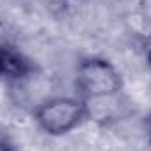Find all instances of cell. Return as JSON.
Instances as JSON below:
<instances>
[{"mask_svg": "<svg viewBox=\"0 0 151 151\" xmlns=\"http://www.w3.org/2000/svg\"><path fill=\"white\" fill-rule=\"evenodd\" d=\"M77 86L84 97V104L109 99L119 91V74L107 60L88 58L77 67Z\"/></svg>", "mask_w": 151, "mask_h": 151, "instance_id": "obj_1", "label": "cell"}, {"mask_svg": "<svg viewBox=\"0 0 151 151\" xmlns=\"http://www.w3.org/2000/svg\"><path fill=\"white\" fill-rule=\"evenodd\" d=\"M88 114L86 104L76 99H53L42 104L35 113L39 127L51 134L62 135L76 128Z\"/></svg>", "mask_w": 151, "mask_h": 151, "instance_id": "obj_2", "label": "cell"}, {"mask_svg": "<svg viewBox=\"0 0 151 151\" xmlns=\"http://www.w3.org/2000/svg\"><path fill=\"white\" fill-rule=\"evenodd\" d=\"M32 72V62L11 46H0V77L23 79Z\"/></svg>", "mask_w": 151, "mask_h": 151, "instance_id": "obj_3", "label": "cell"}, {"mask_svg": "<svg viewBox=\"0 0 151 151\" xmlns=\"http://www.w3.org/2000/svg\"><path fill=\"white\" fill-rule=\"evenodd\" d=\"M0 151H16V150H14V146H12L11 142L0 139Z\"/></svg>", "mask_w": 151, "mask_h": 151, "instance_id": "obj_5", "label": "cell"}, {"mask_svg": "<svg viewBox=\"0 0 151 151\" xmlns=\"http://www.w3.org/2000/svg\"><path fill=\"white\" fill-rule=\"evenodd\" d=\"M144 130H146V135L150 137V141H151V114H148L146 119H144Z\"/></svg>", "mask_w": 151, "mask_h": 151, "instance_id": "obj_4", "label": "cell"}, {"mask_svg": "<svg viewBox=\"0 0 151 151\" xmlns=\"http://www.w3.org/2000/svg\"><path fill=\"white\" fill-rule=\"evenodd\" d=\"M148 62H150V67H151V51H150V56H148Z\"/></svg>", "mask_w": 151, "mask_h": 151, "instance_id": "obj_6", "label": "cell"}]
</instances>
